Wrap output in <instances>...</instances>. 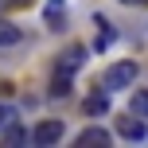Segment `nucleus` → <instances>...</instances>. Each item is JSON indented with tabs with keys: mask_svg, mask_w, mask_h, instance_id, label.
Segmentation results:
<instances>
[{
	"mask_svg": "<svg viewBox=\"0 0 148 148\" xmlns=\"http://www.w3.org/2000/svg\"><path fill=\"white\" fill-rule=\"evenodd\" d=\"M136 74H140V70H136L133 59H121V62H113V66L105 70L101 82H105V90H129V86L136 82Z\"/></svg>",
	"mask_w": 148,
	"mask_h": 148,
	"instance_id": "1",
	"label": "nucleus"
},
{
	"mask_svg": "<svg viewBox=\"0 0 148 148\" xmlns=\"http://www.w3.org/2000/svg\"><path fill=\"white\" fill-rule=\"evenodd\" d=\"M129 113H136V117H148V90L133 94V101H129Z\"/></svg>",
	"mask_w": 148,
	"mask_h": 148,
	"instance_id": "10",
	"label": "nucleus"
},
{
	"mask_svg": "<svg viewBox=\"0 0 148 148\" xmlns=\"http://www.w3.org/2000/svg\"><path fill=\"white\" fill-rule=\"evenodd\" d=\"M70 94V70L55 66V78H51V97H66Z\"/></svg>",
	"mask_w": 148,
	"mask_h": 148,
	"instance_id": "7",
	"label": "nucleus"
},
{
	"mask_svg": "<svg viewBox=\"0 0 148 148\" xmlns=\"http://www.w3.org/2000/svg\"><path fill=\"white\" fill-rule=\"evenodd\" d=\"M86 113H90V117H101V113H109V94L94 90V94L86 97Z\"/></svg>",
	"mask_w": 148,
	"mask_h": 148,
	"instance_id": "5",
	"label": "nucleus"
},
{
	"mask_svg": "<svg viewBox=\"0 0 148 148\" xmlns=\"http://www.w3.org/2000/svg\"><path fill=\"white\" fill-rule=\"evenodd\" d=\"M4 144H23V133H20V129H8V133H4Z\"/></svg>",
	"mask_w": 148,
	"mask_h": 148,
	"instance_id": "11",
	"label": "nucleus"
},
{
	"mask_svg": "<svg viewBox=\"0 0 148 148\" xmlns=\"http://www.w3.org/2000/svg\"><path fill=\"white\" fill-rule=\"evenodd\" d=\"M82 62H86V47H70V51H62V59H59V66L74 74V70L82 66Z\"/></svg>",
	"mask_w": 148,
	"mask_h": 148,
	"instance_id": "6",
	"label": "nucleus"
},
{
	"mask_svg": "<svg viewBox=\"0 0 148 148\" xmlns=\"http://www.w3.org/2000/svg\"><path fill=\"white\" fill-rule=\"evenodd\" d=\"M117 133L125 136V140H144V125L136 113H129V117H117Z\"/></svg>",
	"mask_w": 148,
	"mask_h": 148,
	"instance_id": "3",
	"label": "nucleus"
},
{
	"mask_svg": "<svg viewBox=\"0 0 148 148\" xmlns=\"http://www.w3.org/2000/svg\"><path fill=\"white\" fill-rule=\"evenodd\" d=\"M78 144H82V148H86V144H101V148H105V144H109V133H105L101 125H94V129H86V133L78 136Z\"/></svg>",
	"mask_w": 148,
	"mask_h": 148,
	"instance_id": "8",
	"label": "nucleus"
},
{
	"mask_svg": "<svg viewBox=\"0 0 148 148\" xmlns=\"http://www.w3.org/2000/svg\"><path fill=\"white\" fill-rule=\"evenodd\" d=\"M62 12H66V0H47V8H43L47 27H55V31H59V27H62Z\"/></svg>",
	"mask_w": 148,
	"mask_h": 148,
	"instance_id": "4",
	"label": "nucleus"
},
{
	"mask_svg": "<svg viewBox=\"0 0 148 148\" xmlns=\"http://www.w3.org/2000/svg\"><path fill=\"white\" fill-rule=\"evenodd\" d=\"M121 4H136V8H140V4H148V0H121Z\"/></svg>",
	"mask_w": 148,
	"mask_h": 148,
	"instance_id": "13",
	"label": "nucleus"
},
{
	"mask_svg": "<svg viewBox=\"0 0 148 148\" xmlns=\"http://www.w3.org/2000/svg\"><path fill=\"white\" fill-rule=\"evenodd\" d=\"M62 133H66V129H62V121H39V125H35V133H31V136H35V144H59L62 140Z\"/></svg>",
	"mask_w": 148,
	"mask_h": 148,
	"instance_id": "2",
	"label": "nucleus"
},
{
	"mask_svg": "<svg viewBox=\"0 0 148 148\" xmlns=\"http://www.w3.org/2000/svg\"><path fill=\"white\" fill-rule=\"evenodd\" d=\"M12 43H20V27L0 20V47H12Z\"/></svg>",
	"mask_w": 148,
	"mask_h": 148,
	"instance_id": "9",
	"label": "nucleus"
},
{
	"mask_svg": "<svg viewBox=\"0 0 148 148\" xmlns=\"http://www.w3.org/2000/svg\"><path fill=\"white\" fill-rule=\"evenodd\" d=\"M4 125H12V109H8V105L0 101V129H4Z\"/></svg>",
	"mask_w": 148,
	"mask_h": 148,
	"instance_id": "12",
	"label": "nucleus"
}]
</instances>
